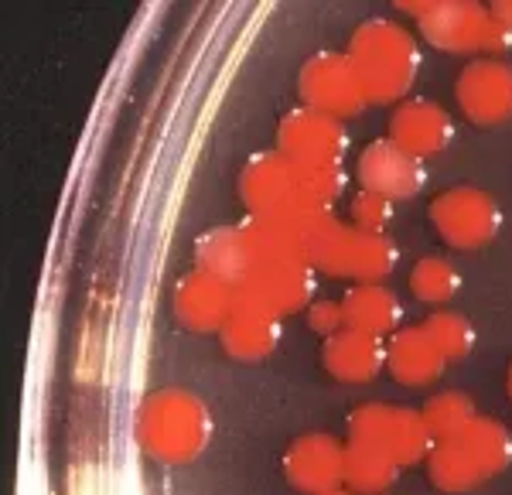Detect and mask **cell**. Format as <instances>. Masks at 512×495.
Listing matches in <instances>:
<instances>
[{
  "mask_svg": "<svg viewBox=\"0 0 512 495\" xmlns=\"http://www.w3.org/2000/svg\"><path fill=\"white\" fill-rule=\"evenodd\" d=\"M137 441L161 465H188L209 448L212 414L202 396L181 386L151 393L137 410Z\"/></svg>",
  "mask_w": 512,
  "mask_h": 495,
  "instance_id": "1",
  "label": "cell"
},
{
  "mask_svg": "<svg viewBox=\"0 0 512 495\" xmlns=\"http://www.w3.org/2000/svg\"><path fill=\"white\" fill-rule=\"evenodd\" d=\"M512 461V434L495 417L478 414L458 437L437 441L427 455V475L441 492H472Z\"/></svg>",
  "mask_w": 512,
  "mask_h": 495,
  "instance_id": "2",
  "label": "cell"
},
{
  "mask_svg": "<svg viewBox=\"0 0 512 495\" xmlns=\"http://www.w3.org/2000/svg\"><path fill=\"white\" fill-rule=\"evenodd\" d=\"M359 72L369 103H393L407 96L420 76V45L400 24L373 18L359 24L345 52Z\"/></svg>",
  "mask_w": 512,
  "mask_h": 495,
  "instance_id": "3",
  "label": "cell"
},
{
  "mask_svg": "<svg viewBox=\"0 0 512 495\" xmlns=\"http://www.w3.org/2000/svg\"><path fill=\"white\" fill-rule=\"evenodd\" d=\"M400 250L390 236L366 233V229L335 222L311 250V263L318 274L349 277L355 284H383L396 270Z\"/></svg>",
  "mask_w": 512,
  "mask_h": 495,
  "instance_id": "4",
  "label": "cell"
},
{
  "mask_svg": "<svg viewBox=\"0 0 512 495\" xmlns=\"http://www.w3.org/2000/svg\"><path fill=\"white\" fill-rule=\"evenodd\" d=\"M349 437L383 451L400 468L424 461L434 448L427 420L420 410L396 407V403H362L349 417Z\"/></svg>",
  "mask_w": 512,
  "mask_h": 495,
  "instance_id": "5",
  "label": "cell"
},
{
  "mask_svg": "<svg viewBox=\"0 0 512 495\" xmlns=\"http://www.w3.org/2000/svg\"><path fill=\"white\" fill-rule=\"evenodd\" d=\"M424 38L441 52H506L512 35L499 24L492 7L465 4V0H434L431 11L417 21Z\"/></svg>",
  "mask_w": 512,
  "mask_h": 495,
  "instance_id": "6",
  "label": "cell"
},
{
  "mask_svg": "<svg viewBox=\"0 0 512 495\" xmlns=\"http://www.w3.org/2000/svg\"><path fill=\"white\" fill-rule=\"evenodd\" d=\"M297 93H301L308 110H318L325 117L349 120L366 110L369 96L359 82V72L349 55L342 52H318L301 65L297 76Z\"/></svg>",
  "mask_w": 512,
  "mask_h": 495,
  "instance_id": "7",
  "label": "cell"
},
{
  "mask_svg": "<svg viewBox=\"0 0 512 495\" xmlns=\"http://www.w3.org/2000/svg\"><path fill=\"white\" fill-rule=\"evenodd\" d=\"M431 222L451 250H482L502 229L499 202L482 188H448L431 202Z\"/></svg>",
  "mask_w": 512,
  "mask_h": 495,
  "instance_id": "8",
  "label": "cell"
},
{
  "mask_svg": "<svg viewBox=\"0 0 512 495\" xmlns=\"http://www.w3.org/2000/svg\"><path fill=\"white\" fill-rule=\"evenodd\" d=\"M239 195L253 219H284L304 202H311L304 192L301 168L284 158L280 151H267L250 158L239 175Z\"/></svg>",
  "mask_w": 512,
  "mask_h": 495,
  "instance_id": "9",
  "label": "cell"
},
{
  "mask_svg": "<svg viewBox=\"0 0 512 495\" xmlns=\"http://www.w3.org/2000/svg\"><path fill=\"white\" fill-rule=\"evenodd\" d=\"M277 151L301 168H342L349 151V134L342 120L318 110H294L277 127Z\"/></svg>",
  "mask_w": 512,
  "mask_h": 495,
  "instance_id": "10",
  "label": "cell"
},
{
  "mask_svg": "<svg viewBox=\"0 0 512 495\" xmlns=\"http://www.w3.org/2000/svg\"><path fill=\"white\" fill-rule=\"evenodd\" d=\"M458 106L478 127L512 120V65L499 59H478L465 65L454 86Z\"/></svg>",
  "mask_w": 512,
  "mask_h": 495,
  "instance_id": "11",
  "label": "cell"
},
{
  "mask_svg": "<svg viewBox=\"0 0 512 495\" xmlns=\"http://www.w3.org/2000/svg\"><path fill=\"white\" fill-rule=\"evenodd\" d=\"M355 175L362 181V192H376L390 198V202H410L427 185L424 161L407 154L403 147H396L390 137L376 140L359 154Z\"/></svg>",
  "mask_w": 512,
  "mask_h": 495,
  "instance_id": "12",
  "label": "cell"
},
{
  "mask_svg": "<svg viewBox=\"0 0 512 495\" xmlns=\"http://www.w3.org/2000/svg\"><path fill=\"white\" fill-rule=\"evenodd\" d=\"M280 318L277 311H270L263 301H256L250 291L236 287V304L233 315L222 325V349L239 362H260L267 356H274L280 345Z\"/></svg>",
  "mask_w": 512,
  "mask_h": 495,
  "instance_id": "13",
  "label": "cell"
},
{
  "mask_svg": "<svg viewBox=\"0 0 512 495\" xmlns=\"http://www.w3.org/2000/svg\"><path fill=\"white\" fill-rule=\"evenodd\" d=\"M318 270L308 260H277V263H260L250 277L243 280V291H250L256 301H263L270 311L284 315H297L308 311L315 304V284Z\"/></svg>",
  "mask_w": 512,
  "mask_h": 495,
  "instance_id": "14",
  "label": "cell"
},
{
  "mask_svg": "<svg viewBox=\"0 0 512 495\" xmlns=\"http://www.w3.org/2000/svg\"><path fill=\"white\" fill-rule=\"evenodd\" d=\"M284 475L308 495L335 492L345 482V448L332 434H304L287 448Z\"/></svg>",
  "mask_w": 512,
  "mask_h": 495,
  "instance_id": "15",
  "label": "cell"
},
{
  "mask_svg": "<svg viewBox=\"0 0 512 495\" xmlns=\"http://www.w3.org/2000/svg\"><path fill=\"white\" fill-rule=\"evenodd\" d=\"M233 304H236V287L205 274L198 267L188 277H181L175 287V318L195 335L205 332L219 335L222 325L233 315Z\"/></svg>",
  "mask_w": 512,
  "mask_h": 495,
  "instance_id": "16",
  "label": "cell"
},
{
  "mask_svg": "<svg viewBox=\"0 0 512 495\" xmlns=\"http://www.w3.org/2000/svg\"><path fill=\"white\" fill-rule=\"evenodd\" d=\"M390 140L414 158H434L454 140V123L434 99H407L390 117Z\"/></svg>",
  "mask_w": 512,
  "mask_h": 495,
  "instance_id": "17",
  "label": "cell"
},
{
  "mask_svg": "<svg viewBox=\"0 0 512 495\" xmlns=\"http://www.w3.org/2000/svg\"><path fill=\"white\" fill-rule=\"evenodd\" d=\"M325 366L342 383H369L386 366V338L345 325L325 338Z\"/></svg>",
  "mask_w": 512,
  "mask_h": 495,
  "instance_id": "18",
  "label": "cell"
},
{
  "mask_svg": "<svg viewBox=\"0 0 512 495\" xmlns=\"http://www.w3.org/2000/svg\"><path fill=\"white\" fill-rule=\"evenodd\" d=\"M448 366V359L437 352L431 335L420 328H400L396 335L386 338V369L393 373L396 383L403 386H427L437 383Z\"/></svg>",
  "mask_w": 512,
  "mask_h": 495,
  "instance_id": "19",
  "label": "cell"
},
{
  "mask_svg": "<svg viewBox=\"0 0 512 495\" xmlns=\"http://www.w3.org/2000/svg\"><path fill=\"white\" fill-rule=\"evenodd\" d=\"M195 263H198V270L226 280V284H233V287L243 284V280L253 274V253H250V243H246L243 226H216L198 236Z\"/></svg>",
  "mask_w": 512,
  "mask_h": 495,
  "instance_id": "20",
  "label": "cell"
},
{
  "mask_svg": "<svg viewBox=\"0 0 512 495\" xmlns=\"http://www.w3.org/2000/svg\"><path fill=\"white\" fill-rule=\"evenodd\" d=\"M345 321L349 328H359V332L369 335H396L400 332V318L403 308L396 301L393 291H386L383 284H355L349 294H345Z\"/></svg>",
  "mask_w": 512,
  "mask_h": 495,
  "instance_id": "21",
  "label": "cell"
},
{
  "mask_svg": "<svg viewBox=\"0 0 512 495\" xmlns=\"http://www.w3.org/2000/svg\"><path fill=\"white\" fill-rule=\"evenodd\" d=\"M400 475V465L390 461L383 451L369 448L362 441L345 444V485L359 495H379L386 492Z\"/></svg>",
  "mask_w": 512,
  "mask_h": 495,
  "instance_id": "22",
  "label": "cell"
},
{
  "mask_svg": "<svg viewBox=\"0 0 512 495\" xmlns=\"http://www.w3.org/2000/svg\"><path fill=\"white\" fill-rule=\"evenodd\" d=\"M424 332L431 335L437 352L448 362H465L478 342L475 325L465 315H458V311H434V315L424 321Z\"/></svg>",
  "mask_w": 512,
  "mask_h": 495,
  "instance_id": "23",
  "label": "cell"
},
{
  "mask_svg": "<svg viewBox=\"0 0 512 495\" xmlns=\"http://www.w3.org/2000/svg\"><path fill=\"white\" fill-rule=\"evenodd\" d=\"M420 414H424L427 431H431L437 444V441H448V437H458L478 417V410L465 393H437L427 400V407Z\"/></svg>",
  "mask_w": 512,
  "mask_h": 495,
  "instance_id": "24",
  "label": "cell"
},
{
  "mask_svg": "<svg viewBox=\"0 0 512 495\" xmlns=\"http://www.w3.org/2000/svg\"><path fill=\"white\" fill-rule=\"evenodd\" d=\"M458 287H461L458 270L441 257H424L414 263V270H410V291H414L417 301H424V304L451 301V297L458 294Z\"/></svg>",
  "mask_w": 512,
  "mask_h": 495,
  "instance_id": "25",
  "label": "cell"
},
{
  "mask_svg": "<svg viewBox=\"0 0 512 495\" xmlns=\"http://www.w3.org/2000/svg\"><path fill=\"white\" fill-rule=\"evenodd\" d=\"M393 219V202L376 192H359L352 198V222L355 229H366V233L386 236V226Z\"/></svg>",
  "mask_w": 512,
  "mask_h": 495,
  "instance_id": "26",
  "label": "cell"
},
{
  "mask_svg": "<svg viewBox=\"0 0 512 495\" xmlns=\"http://www.w3.org/2000/svg\"><path fill=\"white\" fill-rule=\"evenodd\" d=\"M301 168V164H297ZM301 181H304V192L315 205H325L332 209L335 198L345 192V171L342 168H301Z\"/></svg>",
  "mask_w": 512,
  "mask_h": 495,
  "instance_id": "27",
  "label": "cell"
},
{
  "mask_svg": "<svg viewBox=\"0 0 512 495\" xmlns=\"http://www.w3.org/2000/svg\"><path fill=\"white\" fill-rule=\"evenodd\" d=\"M308 325H311V332L332 338L335 332H342V328L349 325V321H345V304H338V301H315L308 308Z\"/></svg>",
  "mask_w": 512,
  "mask_h": 495,
  "instance_id": "28",
  "label": "cell"
},
{
  "mask_svg": "<svg viewBox=\"0 0 512 495\" xmlns=\"http://www.w3.org/2000/svg\"><path fill=\"white\" fill-rule=\"evenodd\" d=\"M492 14L499 18L502 28L512 35V0H499V4H492Z\"/></svg>",
  "mask_w": 512,
  "mask_h": 495,
  "instance_id": "29",
  "label": "cell"
},
{
  "mask_svg": "<svg viewBox=\"0 0 512 495\" xmlns=\"http://www.w3.org/2000/svg\"><path fill=\"white\" fill-rule=\"evenodd\" d=\"M506 386H509V396H512V366H509V379H506Z\"/></svg>",
  "mask_w": 512,
  "mask_h": 495,
  "instance_id": "30",
  "label": "cell"
},
{
  "mask_svg": "<svg viewBox=\"0 0 512 495\" xmlns=\"http://www.w3.org/2000/svg\"><path fill=\"white\" fill-rule=\"evenodd\" d=\"M325 495H352V492H342V489H335V492H325Z\"/></svg>",
  "mask_w": 512,
  "mask_h": 495,
  "instance_id": "31",
  "label": "cell"
}]
</instances>
